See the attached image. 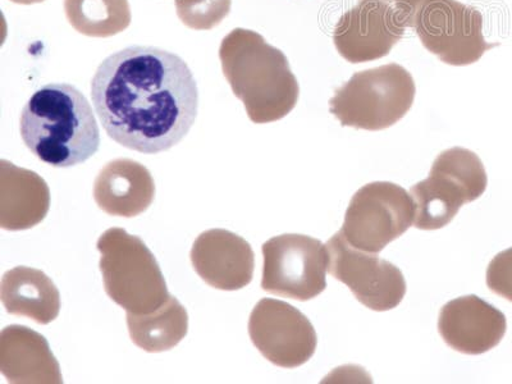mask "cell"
<instances>
[{"label":"cell","mask_w":512,"mask_h":384,"mask_svg":"<svg viewBox=\"0 0 512 384\" xmlns=\"http://www.w3.org/2000/svg\"><path fill=\"white\" fill-rule=\"evenodd\" d=\"M232 0H176L177 16L182 24L196 31L217 27L230 15Z\"/></svg>","instance_id":"44dd1931"},{"label":"cell","mask_w":512,"mask_h":384,"mask_svg":"<svg viewBox=\"0 0 512 384\" xmlns=\"http://www.w3.org/2000/svg\"><path fill=\"white\" fill-rule=\"evenodd\" d=\"M386 2L390 3L393 8H396L405 17L409 27H413L416 12L419 11V8L427 0H386Z\"/></svg>","instance_id":"603a6c76"},{"label":"cell","mask_w":512,"mask_h":384,"mask_svg":"<svg viewBox=\"0 0 512 384\" xmlns=\"http://www.w3.org/2000/svg\"><path fill=\"white\" fill-rule=\"evenodd\" d=\"M127 327L132 342L141 350L157 354L175 349L189 332V314L176 299H169L148 314L127 313Z\"/></svg>","instance_id":"d6986e66"},{"label":"cell","mask_w":512,"mask_h":384,"mask_svg":"<svg viewBox=\"0 0 512 384\" xmlns=\"http://www.w3.org/2000/svg\"><path fill=\"white\" fill-rule=\"evenodd\" d=\"M487 286L512 303V248L497 254L487 269Z\"/></svg>","instance_id":"7402d4cb"},{"label":"cell","mask_w":512,"mask_h":384,"mask_svg":"<svg viewBox=\"0 0 512 384\" xmlns=\"http://www.w3.org/2000/svg\"><path fill=\"white\" fill-rule=\"evenodd\" d=\"M326 246L329 273L345 283L361 304L374 312H388L400 305L406 295V281L395 264L354 248L341 231Z\"/></svg>","instance_id":"30bf717a"},{"label":"cell","mask_w":512,"mask_h":384,"mask_svg":"<svg viewBox=\"0 0 512 384\" xmlns=\"http://www.w3.org/2000/svg\"><path fill=\"white\" fill-rule=\"evenodd\" d=\"M2 303L8 314L49 324L61 312V294L44 272L30 267H16L4 273Z\"/></svg>","instance_id":"ac0fdd59"},{"label":"cell","mask_w":512,"mask_h":384,"mask_svg":"<svg viewBox=\"0 0 512 384\" xmlns=\"http://www.w3.org/2000/svg\"><path fill=\"white\" fill-rule=\"evenodd\" d=\"M262 288L269 294L308 301L327 287L328 250L318 239L281 235L265 242Z\"/></svg>","instance_id":"9c48e42d"},{"label":"cell","mask_w":512,"mask_h":384,"mask_svg":"<svg viewBox=\"0 0 512 384\" xmlns=\"http://www.w3.org/2000/svg\"><path fill=\"white\" fill-rule=\"evenodd\" d=\"M415 81L397 63L356 72L329 100L341 126L382 131L409 113L415 100Z\"/></svg>","instance_id":"5b68a950"},{"label":"cell","mask_w":512,"mask_h":384,"mask_svg":"<svg viewBox=\"0 0 512 384\" xmlns=\"http://www.w3.org/2000/svg\"><path fill=\"white\" fill-rule=\"evenodd\" d=\"M0 372L9 383H63L61 367L40 333L8 326L0 335Z\"/></svg>","instance_id":"2e32d148"},{"label":"cell","mask_w":512,"mask_h":384,"mask_svg":"<svg viewBox=\"0 0 512 384\" xmlns=\"http://www.w3.org/2000/svg\"><path fill=\"white\" fill-rule=\"evenodd\" d=\"M408 27L405 17L386 0H359L338 20L333 43L347 62H373L388 56Z\"/></svg>","instance_id":"7c38bea8"},{"label":"cell","mask_w":512,"mask_h":384,"mask_svg":"<svg viewBox=\"0 0 512 384\" xmlns=\"http://www.w3.org/2000/svg\"><path fill=\"white\" fill-rule=\"evenodd\" d=\"M91 99L108 136L144 154L180 144L199 111L198 84L184 59L141 45L100 63L91 81Z\"/></svg>","instance_id":"6da1fadb"},{"label":"cell","mask_w":512,"mask_h":384,"mask_svg":"<svg viewBox=\"0 0 512 384\" xmlns=\"http://www.w3.org/2000/svg\"><path fill=\"white\" fill-rule=\"evenodd\" d=\"M20 132L30 152L56 168L85 163L100 146L93 108L70 84H49L36 90L22 109Z\"/></svg>","instance_id":"7a4b0ae2"},{"label":"cell","mask_w":512,"mask_h":384,"mask_svg":"<svg viewBox=\"0 0 512 384\" xmlns=\"http://www.w3.org/2000/svg\"><path fill=\"white\" fill-rule=\"evenodd\" d=\"M487 185L486 168L477 154L464 148L445 150L434 160L427 180L410 189L415 227L434 231L447 226L463 205L484 194Z\"/></svg>","instance_id":"8992f818"},{"label":"cell","mask_w":512,"mask_h":384,"mask_svg":"<svg viewBox=\"0 0 512 384\" xmlns=\"http://www.w3.org/2000/svg\"><path fill=\"white\" fill-rule=\"evenodd\" d=\"M190 258L201 280L217 290L237 291L253 281V248L236 233L227 230L201 233L192 245Z\"/></svg>","instance_id":"4fadbf2b"},{"label":"cell","mask_w":512,"mask_h":384,"mask_svg":"<svg viewBox=\"0 0 512 384\" xmlns=\"http://www.w3.org/2000/svg\"><path fill=\"white\" fill-rule=\"evenodd\" d=\"M413 27L423 47L448 66H469L500 47L484 39L482 13L457 0H427L416 12Z\"/></svg>","instance_id":"ba28073f"},{"label":"cell","mask_w":512,"mask_h":384,"mask_svg":"<svg viewBox=\"0 0 512 384\" xmlns=\"http://www.w3.org/2000/svg\"><path fill=\"white\" fill-rule=\"evenodd\" d=\"M224 77L251 121L263 125L294 111L300 86L282 50L253 30L235 29L219 48Z\"/></svg>","instance_id":"3957f363"},{"label":"cell","mask_w":512,"mask_h":384,"mask_svg":"<svg viewBox=\"0 0 512 384\" xmlns=\"http://www.w3.org/2000/svg\"><path fill=\"white\" fill-rule=\"evenodd\" d=\"M105 292L127 313L154 312L169 299L157 259L140 237L109 228L96 244Z\"/></svg>","instance_id":"277c9868"},{"label":"cell","mask_w":512,"mask_h":384,"mask_svg":"<svg viewBox=\"0 0 512 384\" xmlns=\"http://www.w3.org/2000/svg\"><path fill=\"white\" fill-rule=\"evenodd\" d=\"M50 208V190L38 173L0 162V227L25 231L44 221Z\"/></svg>","instance_id":"e0dca14e"},{"label":"cell","mask_w":512,"mask_h":384,"mask_svg":"<svg viewBox=\"0 0 512 384\" xmlns=\"http://www.w3.org/2000/svg\"><path fill=\"white\" fill-rule=\"evenodd\" d=\"M256 349L277 367L295 369L308 363L317 350V332L300 310L285 301L263 299L249 319Z\"/></svg>","instance_id":"8fae6325"},{"label":"cell","mask_w":512,"mask_h":384,"mask_svg":"<svg viewBox=\"0 0 512 384\" xmlns=\"http://www.w3.org/2000/svg\"><path fill=\"white\" fill-rule=\"evenodd\" d=\"M505 314L475 295L447 303L438 318V331L451 349L465 355H482L505 337Z\"/></svg>","instance_id":"5bb4252c"},{"label":"cell","mask_w":512,"mask_h":384,"mask_svg":"<svg viewBox=\"0 0 512 384\" xmlns=\"http://www.w3.org/2000/svg\"><path fill=\"white\" fill-rule=\"evenodd\" d=\"M64 12L77 32L90 38H111L131 25L128 0H64Z\"/></svg>","instance_id":"ffe728a7"},{"label":"cell","mask_w":512,"mask_h":384,"mask_svg":"<svg viewBox=\"0 0 512 384\" xmlns=\"http://www.w3.org/2000/svg\"><path fill=\"white\" fill-rule=\"evenodd\" d=\"M12 3L24 4V6H31V4L43 3L44 0H11Z\"/></svg>","instance_id":"cb8c5ba5"},{"label":"cell","mask_w":512,"mask_h":384,"mask_svg":"<svg viewBox=\"0 0 512 384\" xmlns=\"http://www.w3.org/2000/svg\"><path fill=\"white\" fill-rule=\"evenodd\" d=\"M155 184L152 173L132 159H116L99 172L94 184V199L109 216H140L153 204Z\"/></svg>","instance_id":"9a60e30c"},{"label":"cell","mask_w":512,"mask_h":384,"mask_svg":"<svg viewBox=\"0 0 512 384\" xmlns=\"http://www.w3.org/2000/svg\"><path fill=\"white\" fill-rule=\"evenodd\" d=\"M414 221L415 205L408 191L391 182H373L351 199L341 232L354 248L377 254Z\"/></svg>","instance_id":"52a82bcc"}]
</instances>
